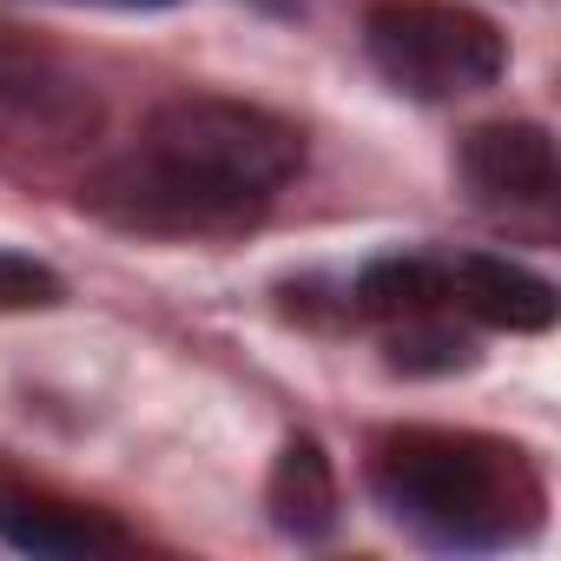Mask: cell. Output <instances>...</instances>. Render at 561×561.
I'll return each instance as SVG.
<instances>
[{
	"label": "cell",
	"instance_id": "6da1fadb",
	"mask_svg": "<svg viewBox=\"0 0 561 561\" xmlns=\"http://www.w3.org/2000/svg\"><path fill=\"white\" fill-rule=\"evenodd\" d=\"M377 502L436 548H502L535 528L541 482L515 443L469 430H397L370 462Z\"/></svg>",
	"mask_w": 561,
	"mask_h": 561
},
{
	"label": "cell",
	"instance_id": "7a4b0ae2",
	"mask_svg": "<svg viewBox=\"0 0 561 561\" xmlns=\"http://www.w3.org/2000/svg\"><path fill=\"white\" fill-rule=\"evenodd\" d=\"M139 152H152L159 165H172L251 211H264L305 172V133L291 119L244 106V100H218V93H179V100L152 106Z\"/></svg>",
	"mask_w": 561,
	"mask_h": 561
},
{
	"label": "cell",
	"instance_id": "3957f363",
	"mask_svg": "<svg viewBox=\"0 0 561 561\" xmlns=\"http://www.w3.org/2000/svg\"><path fill=\"white\" fill-rule=\"evenodd\" d=\"M364 54L410 100H462L508 67L502 27L456 0H377L364 14Z\"/></svg>",
	"mask_w": 561,
	"mask_h": 561
},
{
	"label": "cell",
	"instance_id": "277c9868",
	"mask_svg": "<svg viewBox=\"0 0 561 561\" xmlns=\"http://www.w3.org/2000/svg\"><path fill=\"white\" fill-rule=\"evenodd\" d=\"M80 198H87V211H100L106 225H119V231H152V238H211V231H244V225L257 218L251 205H238V198H225V192H211V185L172 172V165H159V159L139 152V146H133L126 159L100 165Z\"/></svg>",
	"mask_w": 561,
	"mask_h": 561
},
{
	"label": "cell",
	"instance_id": "5b68a950",
	"mask_svg": "<svg viewBox=\"0 0 561 561\" xmlns=\"http://www.w3.org/2000/svg\"><path fill=\"white\" fill-rule=\"evenodd\" d=\"M0 541L21 554H54V561H80V554H113L126 548V528L106 508H87L73 495H54L27 476L0 469Z\"/></svg>",
	"mask_w": 561,
	"mask_h": 561
},
{
	"label": "cell",
	"instance_id": "8992f818",
	"mask_svg": "<svg viewBox=\"0 0 561 561\" xmlns=\"http://www.w3.org/2000/svg\"><path fill=\"white\" fill-rule=\"evenodd\" d=\"M462 179H469L489 205H548L554 185H561L548 126H535V119H489V126H469V139H462Z\"/></svg>",
	"mask_w": 561,
	"mask_h": 561
},
{
	"label": "cell",
	"instance_id": "52a82bcc",
	"mask_svg": "<svg viewBox=\"0 0 561 561\" xmlns=\"http://www.w3.org/2000/svg\"><path fill=\"white\" fill-rule=\"evenodd\" d=\"M449 305L489 331H548L561 311V298L541 271H528L515 257H489V251L449 257Z\"/></svg>",
	"mask_w": 561,
	"mask_h": 561
},
{
	"label": "cell",
	"instance_id": "ba28073f",
	"mask_svg": "<svg viewBox=\"0 0 561 561\" xmlns=\"http://www.w3.org/2000/svg\"><path fill=\"white\" fill-rule=\"evenodd\" d=\"M264 508L291 541H324L337 528V469L318 449V436H291L277 449V469L264 482Z\"/></svg>",
	"mask_w": 561,
	"mask_h": 561
},
{
	"label": "cell",
	"instance_id": "9c48e42d",
	"mask_svg": "<svg viewBox=\"0 0 561 561\" xmlns=\"http://www.w3.org/2000/svg\"><path fill=\"white\" fill-rule=\"evenodd\" d=\"M0 106H8L21 126H41V133H54V139H80V133L100 126L93 93L73 87V80H60L47 60H27V54L0 60Z\"/></svg>",
	"mask_w": 561,
	"mask_h": 561
},
{
	"label": "cell",
	"instance_id": "30bf717a",
	"mask_svg": "<svg viewBox=\"0 0 561 561\" xmlns=\"http://www.w3.org/2000/svg\"><path fill=\"white\" fill-rule=\"evenodd\" d=\"M351 305L377 324H403L423 311H449V264L436 257H377L357 271Z\"/></svg>",
	"mask_w": 561,
	"mask_h": 561
},
{
	"label": "cell",
	"instance_id": "8fae6325",
	"mask_svg": "<svg viewBox=\"0 0 561 561\" xmlns=\"http://www.w3.org/2000/svg\"><path fill=\"white\" fill-rule=\"evenodd\" d=\"M469 364H476V344L456 324H443V311L390 324V370H403V377H443V370H469Z\"/></svg>",
	"mask_w": 561,
	"mask_h": 561
},
{
	"label": "cell",
	"instance_id": "7c38bea8",
	"mask_svg": "<svg viewBox=\"0 0 561 561\" xmlns=\"http://www.w3.org/2000/svg\"><path fill=\"white\" fill-rule=\"evenodd\" d=\"M60 298H67L60 271H47L27 251H0V311H47Z\"/></svg>",
	"mask_w": 561,
	"mask_h": 561
},
{
	"label": "cell",
	"instance_id": "4fadbf2b",
	"mask_svg": "<svg viewBox=\"0 0 561 561\" xmlns=\"http://www.w3.org/2000/svg\"><path fill=\"white\" fill-rule=\"evenodd\" d=\"M93 8H179V0H93Z\"/></svg>",
	"mask_w": 561,
	"mask_h": 561
}]
</instances>
